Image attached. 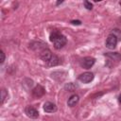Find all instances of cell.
I'll use <instances>...</instances> for the list:
<instances>
[{"label":"cell","instance_id":"cell-1","mask_svg":"<svg viewBox=\"0 0 121 121\" xmlns=\"http://www.w3.org/2000/svg\"><path fill=\"white\" fill-rule=\"evenodd\" d=\"M49 40L53 43V45L56 49H60L62 48L66 43H67V39L66 37L61 34L60 31L58 30H53L49 36Z\"/></svg>","mask_w":121,"mask_h":121},{"label":"cell","instance_id":"cell-2","mask_svg":"<svg viewBox=\"0 0 121 121\" xmlns=\"http://www.w3.org/2000/svg\"><path fill=\"white\" fill-rule=\"evenodd\" d=\"M117 43H118V39L115 35L110 33L106 39V42H105V45L107 48L109 49H114L117 45Z\"/></svg>","mask_w":121,"mask_h":121},{"label":"cell","instance_id":"cell-3","mask_svg":"<svg viewBox=\"0 0 121 121\" xmlns=\"http://www.w3.org/2000/svg\"><path fill=\"white\" fill-rule=\"evenodd\" d=\"M95 58H93V57H85L80 60L79 64L83 69H87L88 70L95 64Z\"/></svg>","mask_w":121,"mask_h":121},{"label":"cell","instance_id":"cell-4","mask_svg":"<svg viewBox=\"0 0 121 121\" xmlns=\"http://www.w3.org/2000/svg\"><path fill=\"white\" fill-rule=\"evenodd\" d=\"M25 113L26 114L27 117L31 119H36L39 117V112L32 106H26L25 108Z\"/></svg>","mask_w":121,"mask_h":121},{"label":"cell","instance_id":"cell-5","mask_svg":"<svg viewBox=\"0 0 121 121\" xmlns=\"http://www.w3.org/2000/svg\"><path fill=\"white\" fill-rule=\"evenodd\" d=\"M104 56L108 58L110 61H112V62L117 63L121 60V54H119L118 52H106L104 53Z\"/></svg>","mask_w":121,"mask_h":121},{"label":"cell","instance_id":"cell-6","mask_svg":"<svg viewBox=\"0 0 121 121\" xmlns=\"http://www.w3.org/2000/svg\"><path fill=\"white\" fill-rule=\"evenodd\" d=\"M47 44L46 43H44L43 42H42V41H35V42H32V43H29V47L32 49V50H35V51H41V50H43V48H46L47 46H46Z\"/></svg>","mask_w":121,"mask_h":121},{"label":"cell","instance_id":"cell-7","mask_svg":"<svg viewBox=\"0 0 121 121\" xmlns=\"http://www.w3.org/2000/svg\"><path fill=\"white\" fill-rule=\"evenodd\" d=\"M52 55H53V53L51 52V50H50L48 47L43 48V50H41V51L39 52V57H40L44 62L48 61V60H50V58L52 57Z\"/></svg>","mask_w":121,"mask_h":121},{"label":"cell","instance_id":"cell-8","mask_svg":"<svg viewBox=\"0 0 121 121\" xmlns=\"http://www.w3.org/2000/svg\"><path fill=\"white\" fill-rule=\"evenodd\" d=\"M94 78H95V76L92 72H85V73L79 75L78 78L79 81H81L83 83H89L94 79Z\"/></svg>","mask_w":121,"mask_h":121},{"label":"cell","instance_id":"cell-9","mask_svg":"<svg viewBox=\"0 0 121 121\" xmlns=\"http://www.w3.org/2000/svg\"><path fill=\"white\" fill-rule=\"evenodd\" d=\"M44 94H45V89H44L42 85H40V84L36 85V86L32 89V95H33L34 97H38V98H39V97L43 96Z\"/></svg>","mask_w":121,"mask_h":121},{"label":"cell","instance_id":"cell-10","mask_svg":"<svg viewBox=\"0 0 121 121\" xmlns=\"http://www.w3.org/2000/svg\"><path fill=\"white\" fill-rule=\"evenodd\" d=\"M61 63V60L57 56V55H52V57L50 58V60L48 61L45 62L46 66H49V67H52V66H57V65H60Z\"/></svg>","mask_w":121,"mask_h":121},{"label":"cell","instance_id":"cell-11","mask_svg":"<svg viewBox=\"0 0 121 121\" xmlns=\"http://www.w3.org/2000/svg\"><path fill=\"white\" fill-rule=\"evenodd\" d=\"M43 111L45 112H48V113H52V112H57V106L50 102V101H47L43 104Z\"/></svg>","mask_w":121,"mask_h":121},{"label":"cell","instance_id":"cell-12","mask_svg":"<svg viewBox=\"0 0 121 121\" xmlns=\"http://www.w3.org/2000/svg\"><path fill=\"white\" fill-rule=\"evenodd\" d=\"M79 101V96L78 95H71L69 98H68V101H67V105L69 107H74L76 106Z\"/></svg>","mask_w":121,"mask_h":121},{"label":"cell","instance_id":"cell-13","mask_svg":"<svg viewBox=\"0 0 121 121\" xmlns=\"http://www.w3.org/2000/svg\"><path fill=\"white\" fill-rule=\"evenodd\" d=\"M77 88H78V86H77L76 84H74L73 82H70V83H68V84H66V85L64 86V89L67 90L68 92H73V91H75Z\"/></svg>","mask_w":121,"mask_h":121},{"label":"cell","instance_id":"cell-14","mask_svg":"<svg viewBox=\"0 0 121 121\" xmlns=\"http://www.w3.org/2000/svg\"><path fill=\"white\" fill-rule=\"evenodd\" d=\"M7 98H8V92L5 89H2V91H1V104H3Z\"/></svg>","mask_w":121,"mask_h":121},{"label":"cell","instance_id":"cell-15","mask_svg":"<svg viewBox=\"0 0 121 121\" xmlns=\"http://www.w3.org/2000/svg\"><path fill=\"white\" fill-rule=\"evenodd\" d=\"M111 33L113 34V35H115V36L117 37L118 41L121 40V30H120V29H118V28H114V29H112V31Z\"/></svg>","mask_w":121,"mask_h":121},{"label":"cell","instance_id":"cell-16","mask_svg":"<svg viewBox=\"0 0 121 121\" xmlns=\"http://www.w3.org/2000/svg\"><path fill=\"white\" fill-rule=\"evenodd\" d=\"M84 7L88 9V10H91L93 9V4L89 1H84Z\"/></svg>","mask_w":121,"mask_h":121},{"label":"cell","instance_id":"cell-17","mask_svg":"<svg viewBox=\"0 0 121 121\" xmlns=\"http://www.w3.org/2000/svg\"><path fill=\"white\" fill-rule=\"evenodd\" d=\"M0 55H1V60H0V63L2 64V63H3L4 61H5V58H6V57H5V53H4V52H3L2 50L0 51Z\"/></svg>","mask_w":121,"mask_h":121},{"label":"cell","instance_id":"cell-18","mask_svg":"<svg viewBox=\"0 0 121 121\" xmlns=\"http://www.w3.org/2000/svg\"><path fill=\"white\" fill-rule=\"evenodd\" d=\"M70 23H71L72 25H77V26L81 25V21H79V20H72Z\"/></svg>","mask_w":121,"mask_h":121},{"label":"cell","instance_id":"cell-19","mask_svg":"<svg viewBox=\"0 0 121 121\" xmlns=\"http://www.w3.org/2000/svg\"><path fill=\"white\" fill-rule=\"evenodd\" d=\"M118 102L121 104V94L119 95V96H118Z\"/></svg>","mask_w":121,"mask_h":121},{"label":"cell","instance_id":"cell-20","mask_svg":"<svg viewBox=\"0 0 121 121\" xmlns=\"http://www.w3.org/2000/svg\"><path fill=\"white\" fill-rule=\"evenodd\" d=\"M62 2H63V1H58V2H57V3H56V5H57V6H58V5H60V4H61V3H62Z\"/></svg>","mask_w":121,"mask_h":121},{"label":"cell","instance_id":"cell-21","mask_svg":"<svg viewBox=\"0 0 121 121\" xmlns=\"http://www.w3.org/2000/svg\"><path fill=\"white\" fill-rule=\"evenodd\" d=\"M120 22H121V19H120Z\"/></svg>","mask_w":121,"mask_h":121}]
</instances>
